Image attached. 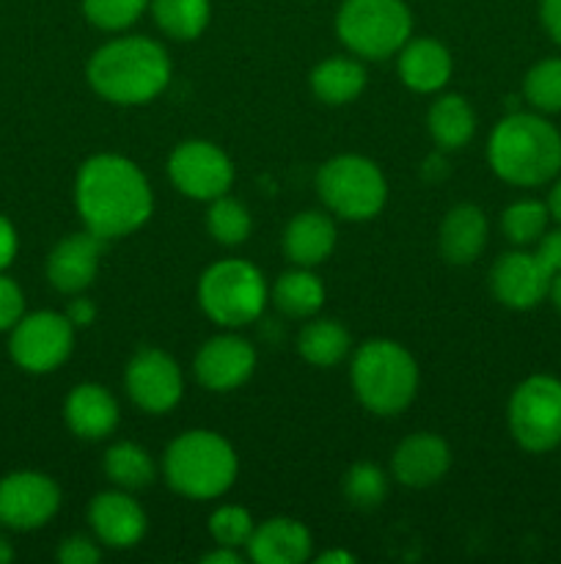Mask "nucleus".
<instances>
[{"instance_id":"obj_1","label":"nucleus","mask_w":561,"mask_h":564,"mask_svg":"<svg viewBox=\"0 0 561 564\" xmlns=\"http://www.w3.org/2000/svg\"><path fill=\"white\" fill-rule=\"evenodd\" d=\"M75 207L82 226L99 240H116L141 229L154 209L148 180L121 154H94L75 180Z\"/></svg>"},{"instance_id":"obj_2","label":"nucleus","mask_w":561,"mask_h":564,"mask_svg":"<svg viewBox=\"0 0 561 564\" xmlns=\"http://www.w3.org/2000/svg\"><path fill=\"white\" fill-rule=\"evenodd\" d=\"M86 77L94 91L113 105H146L170 83V58L148 36H121L88 58Z\"/></svg>"},{"instance_id":"obj_3","label":"nucleus","mask_w":561,"mask_h":564,"mask_svg":"<svg viewBox=\"0 0 561 564\" xmlns=\"http://www.w3.org/2000/svg\"><path fill=\"white\" fill-rule=\"evenodd\" d=\"M487 160L509 185H548L561 174V132L539 113H509L490 132Z\"/></svg>"},{"instance_id":"obj_4","label":"nucleus","mask_w":561,"mask_h":564,"mask_svg":"<svg viewBox=\"0 0 561 564\" xmlns=\"http://www.w3.org/2000/svg\"><path fill=\"white\" fill-rule=\"evenodd\" d=\"M240 463L223 435L212 430H187L168 444L163 455V477L170 490L187 499H218L234 485Z\"/></svg>"},{"instance_id":"obj_5","label":"nucleus","mask_w":561,"mask_h":564,"mask_svg":"<svg viewBox=\"0 0 561 564\" xmlns=\"http://www.w3.org/2000/svg\"><path fill=\"white\" fill-rule=\"evenodd\" d=\"M350 372L355 397L374 416H396L416 400L418 364L399 341H363Z\"/></svg>"},{"instance_id":"obj_6","label":"nucleus","mask_w":561,"mask_h":564,"mask_svg":"<svg viewBox=\"0 0 561 564\" xmlns=\"http://www.w3.org/2000/svg\"><path fill=\"white\" fill-rule=\"evenodd\" d=\"M267 284L256 264L245 259H220L198 281V303L212 323L242 328L258 319L267 306Z\"/></svg>"},{"instance_id":"obj_7","label":"nucleus","mask_w":561,"mask_h":564,"mask_svg":"<svg viewBox=\"0 0 561 564\" xmlns=\"http://www.w3.org/2000/svg\"><path fill=\"white\" fill-rule=\"evenodd\" d=\"M336 33L350 53L383 61L399 53L413 33V14L402 0H344Z\"/></svg>"},{"instance_id":"obj_8","label":"nucleus","mask_w":561,"mask_h":564,"mask_svg":"<svg viewBox=\"0 0 561 564\" xmlns=\"http://www.w3.org/2000/svg\"><path fill=\"white\" fill-rule=\"evenodd\" d=\"M317 193L339 218L372 220L388 202V182L369 158L339 154L317 171Z\"/></svg>"},{"instance_id":"obj_9","label":"nucleus","mask_w":561,"mask_h":564,"mask_svg":"<svg viewBox=\"0 0 561 564\" xmlns=\"http://www.w3.org/2000/svg\"><path fill=\"white\" fill-rule=\"evenodd\" d=\"M509 433L520 449L544 455L561 444V380L531 375L509 397Z\"/></svg>"},{"instance_id":"obj_10","label":"nucleus","mask_w":561,"mask_h":564,"mask_svg":"<svg viewBox=\"0 0 561 564\" xmlns=\"http://www.w3.org/2000/svg\"><path fill=\"white\" fill-rule=\"evenodd\" d=\"M75 347V325L66 314L33 312L11 328L9 356L31 375L55 372Z\"/></svg>"},{"instance_id":"obj_11","label":"nucleus","mask_w":561,"mask_h":564,"mask_svg":"<svg viewBox=\"0 0 561 564\" xmlns=\"http://www.w3.org/2000/svg\"><path fill=\"white\" fill-rule=\"evenodd\" d=\"M168 176L176 191L196 202H215L226 196L234 182L229 154L209 141H185L170 152Z\"/></svg>"},{"instance_id":"obj_12","label":"nucleus","mask_w":561,"mask_h":564,"mask_svg":"<svg viewBox=\"0 0 561 564\" xmlns=\"http://www.w3.org/2000/svg\"><path fill=\"white\" fill-rule=\"evenodd\" d=\"M61 510V488L42 471H11L0 479V527L33 532Z\"/></svg>"},{"instance_id":"obj_13","label":"nucleus","mask_w":561,"mask_h":564,"mask_svg":"<svg viewBox=\"0 0 561 564\" xmlns=\"http://www.w3.org/2000/svg\"><path fill=\"white\" fill-rule=\"evenodd\" d=\"M124 386L130 400L154 416L174 411L185 391L179 364L160 347H143L130 358Z\"/></svg>"},{"instance_id":"obj_14","label":"nucleus","mask_w":561,"mask_h":564,"mask_svg":"<svg viewBox=\"0 0 561 564\" xmlns=\"http://www.w3.org/2000/svg\"><path fill=\"white\" fill-rule=\"evenodd\" d=\"M550 279L553 275L542 268L537 253L509 251L490 270V290L506 308L528 312L548 297Z\"/></svg>"},{"instance_id":"obj_15","label":"nucleus","mask_w":561,"mask_h":564,"mask_svg":"<svg viewBox=\"0 0 561 564\" xmlns=\"http://www.w3.org/2000/svg\"><path fill=\"white\" fill-rule=\"evenodd\" d=\"M256 369V350L242 336H212L201 345L196 356V378L204 389L226 391L240 389Z\"/></svg>"},{"instance_id":"obj_16","label":"nucleus","mask_w":561,"mask_h":564,"mask_svg":"<svg viewBox=\"0 0 561 564\" xmlns=\"http://www.w3.org/2000/svg\"><path fill=\"white\" fill-rule=\"evenodd\" d=\"M88 523L99 543L116 551L135 549L148 529L143 507L124 490H105L94 496L88 505Z\"/></svg>"},{"instance_id":"obj_17","label":"nucleus","mask_w":561,"mask_h":564,"mask_svg":"<svg viewBox=\"0 0 561 564\" xmlns=\"http://www.w3.org/2000/svg\"><path fill=\"white\" fill-rule=\"evenodd\" d=\"M99 253H102V240L88 229L55 242L47 257V279L53 290L64 295H80L82 290H88L97 279Z\"/></svg>"},{"instance_id":"obj_18","label":"nucleus","mask_w":561,"mask_h":564,"mask_svg":"<svg viewBox=\"0 0 561 564\" xmlns=\"http://www.w3.org/2000/svg\"><path fill=\"white\" fill-rule=\"evenodd\" d=\"M451 466V452L440 435L435 433H413L396 446L394 468L396 482L405 488H429V485L440 482Z\"/></svg>"},{"instance_id":"obj_19","label":"nucleus","mask_w":561,"mask_h":564,"mask_svg":"<svg viewBox=\"0 0 561 564\" xmlns=\"http://www.w3.org/2000/svg\"><path fill=\"white\" fill-rule=\"evenodd\" d=\"M64 419L77 438L102 441L119 424V402L105 386L80 383L66 397Z\"/></svg>"},{"instance_id":"obj_20","label":"nucleus","mask_w":561,"mask_h":564,"mask_svg":"<svg viewBox=\"0 0 561 564\" xmlns=\"http://www.w3.org/2000/svg\"><path fill=\"white\" fill-rule=\"evenodd\" d=\"M311 532L295 518H270L253 529L248 556L256 564H300L311 556Z\"/></svg>"},{"instance_id":"obj_21","label":"nucleus","mask_w":561,"mask_h":564,"mask_svg":"<svg viewBox=\"0 0 561 564\" xmlns=\"http://www.w3.org/2000/svg\"><path fill=\"white\" fill-rule=\"evenodd\" d=\"M440 253L449 264H471L487 246V218L476 204H457L446 213L438 235Z\"/></svg>"},{"instance_id":"obj_22","label":"nucleus","mask_w":561,"mask_h":564,"mask_svg":"<svg viewBox=\"0 0 561 564\" xmlns=\"http://www.w3.org/2000/svg\"><path fill=\"white\" fill-rule=\"evenodd\" d=\"M451 53L435 39H407L399 50V77L410 91L435 94L449 83Z\"/></svg>"},{"instance_id":"obj_23","label":"nucleus","mask_w":561,"mask_h":564,"mask_svg":"<svg viewBox=\"0 0 561 564\" xmlns=\"http://www.w3.org/2000/svg\"><path fill=\"white\" fill-rule=\"evenodd\" d=\"M336 248V226L324 213L308 209L295 215L284 231V251L297 268L322 264Z\"/></svg>"},{"instance_id":"obj_24","label":"nucleus","mask_w":561,"mask_h":564,"mask_svg":"<svg viewBox=\"0 0 561 564\" xmlns=\"http://www.w3.org/2000/svg\"><path fill=\"white\" fill-rule=\"evenodd\" d=\"M427 130L440 149H462L476 132V113L460 94H446L435 99L427 113Z\"/></svg>"},{"instance_id":"obj_25","label":"nucleus","mask_w":561,"mask_h":564,"mask_svg":"<svg viewBox=\"0 0 561 564\" xmlns=\"http://www.w3.org/2000/svg\"><path fill=\"white\" fill-rule=\"evenodd\" d=\"M366 88V69L352 58H336L322 61L317 69L311 72V91L319 102L324 105H346Z\"/></svg>"},{"instance_id":"obj_26","label":"nucleus","mask_w":561,"mask_h":564,"mask_svg":"<svg viewBox=\"0 0 561 564\" xmlns=\"http://www.w3.org/2000/svg\"><path fill=\"white\" fill-rule=\"evenodd\" d=\"M273 303L286 317H314L324 303V286L308 268H295L275 281Z\"/></svg>"},{"instance_id":"obj_27","label":"nucleus","mask_w":561,"mask_h":564,"mask_svg":"<svg viewBox=\"0 0 561 564\" xmlns=\"http://www.w3.org/2000/svg\"><path fill=\"white\" fill-rule=\"evenodd\" d=\"M350 347V334L336 319H314L297 336V352L314 367H336V364L344 361Z\"/></svg>"},{"instance_id":"obj_28","label":"nucleus","mask_w":561,"mask_h":564,"mask_svg":"<svg viewBox=\"0 0 561 564\" xmlns=\"http://www.w3.org/2000/svg\"><path fill=\"white\" fill-rule=\"evenodd\" d=\"M148 6H152L160 31L176 42H190L201 36L212 14L209 0H148Z\"/></svg>"},{"instance_id":"obj_29","label":"nucleus","mask_w":561,"mask_h":564,"mask_svg":"<svg viewBox=\"0 0 561 564\" xmlns=\"http://www.w3.org/2000/svg\"><path fill=\"white\" fill-rule=\"evenodd\" d=\"M105 474L121 490H141L154 482V463L143 446L132 441H121L105 452Z\"/></svg>"},{"instance_id":"obj_30","label":"nucleus","mask_w":561,"mask_h":564,"mask_svg":"<svg viewBox=\"0 0 561 564\" xmlns=\"http://www.w3.org/2000/svg\"><path fill=\"white\" fill-rule=\"evenodd\" d=\"M253 220L242 202L229 196H220L207 209V231L220 246H242L251 237Z\"/></svg>"},{"instance_id":"obj_31","label":"nucleus","mask_w":561,"mask_h":564,"mask_svg":"<svg viewBox=\"0 0 561 564\" xmlns=\"http://www.w3.org/2000/svg\"><path fill=\"white\" fill-rule=\"evenodd\" d=\"M550 209L544 202L537 198H520V202L509 204L501 215V229H504L506 240L515 246H531L539 237L548 231Z\"/></svg>"},{"instance_id":"obj_32","label":"nucleus","mask_w":561,"mask_h":564,"mask_svg":"<svg viewBox=\"0 0 561 564\" xmlns=\"http://www.w3.org/2000/svg\"><path fill=\"white\" fill-rule=\"evenodd\" d=\"M522 97L539 113H561V58H542L526 72Z\"/></svg>"},{"instance_id":"obj_33","label":"nucleus","mask_w":561,"mask_h":564,"mask_svg":"<svg viewBox=\"0 0 561 564\" xmlns=\"http://www.w3.org/2000/svg\"><path fill=\"white\" fill-rule=\"evenodd\" d=\"M344 496L352 507L361 510H374L388 496V477L374 463H355L344 474Z\"/></svg>"},{"instance_id":"obj_34","label":"nucleus","mask_w":561,"mask_h":564,"mask_svg":"<svg viewBox=\"0 0 561 564\" xmlns=\"http://www.w3.org/2000/svg\"><path fill=\"white\" fill-rule=\"evenodd\" d=\"M148 0H82V14L102 31H124L146 11Z\"/></svg>"},{"instance_id":"obj_35","label":"nucleus","mask_w":561,"mask_h":564,"mask_svg":"<svg viewBox=\"0 0 561 564\" xmlns=\"http://www.w3.org/2000/svg\"><path fill=\"white\" fill-rule=\"evenodd\" d=\"M253 529H256V523H253L251 512L242 510V507L237 505L220 507V510H215L212 518H209V534H212L215 543L226 545V549L248 545Z\"/></svg>"},{"instance_id":"obj_36","label":"nucleus","mask_w":561,"mask_h":564,"mask_svg":"<svg viewBox=\"0 0 561 564\" xmlns=\"http://www.w3.org/2000/svg\"><path fill=\"white\" fill-rule=\"evenodd\" d=\"M25 317V295L20 284L0 273V330H11Z\"/></svg>"},{"instance_id":"obj_37","label":"nucleus","mask_w":561,"mask_h":564,"mask_svg":"<svg viewBox=\"0 0 561 564\" xmlns=\"http://www.w3.org/2000/svg\"><path fill=\"white\" fill-rule=\"evenodd\" d=\"M55 556L64 564H97L102 551L97 549L94 540L82 538V534H72V538H66L64 543L58 545V554Z\"/></svg>"},{"instance_id":"obj_38","label":"nucleus","mask_w":561,"mask_h":564,"mask_svg":"<svg viewBox=\"0 0 561 564\" xmlns=\"http://www.w3.org/2000/svg\"><path fill=\"white\" fill-rule=\"evenodd\" d=\"M534 253H537V259L550 275L561 273V229L544 231L537 240V251Z\"/></svg>"},{"instance_id":"obj_39","label":"nucleus","mask_w":561,"mask_h":564,"mask_svg":"<svg viewBox=\"0 0 561 564\" xmlns=\"http://www.w3.org/2000/svg\"><path fill=\"white\" fill-rule=\"evenodd\" d=\"M16 248H20V237H16L14 224L6 215H0V273L14 262Z\"/></svg>"},{"instance_id":"obj_40","label":"nucleus","mask_w":561,"mask_h":564,"mask_svg":"<svg viewBox=\"0 0 561 564\" xmlns=\"http://www.w3.org/2000/svg\"><path fill=\"white\" fill-rule=\"evenodd\" d=\"M539 20L544 33L561 47V0H539Z\"/></svg>"},{"instance_id":"obj_41","label":"nucleus","mask_w":561,"mask_h":564,"mask_svg":"<svg viewBox=\"0 0 561 564\" xmlns=\"http://www.w3.org/2000/svg\"><path fill=\"white\" fill-rule=\"evenodd\" d=\"M66 317H69V323L75 325V328H88V325L97 319V306H94L88 297H77V301H72L69 308H66Z\"/></svg>"},{"instance_id":"obj_42","label":"nucleus","mask_w":561,"mask_h":564,"mask_svg":"<svg viewBox=\"0 0 561 564\" xmlns=\"http://www.w3.org/2000/svg\"><path fill=\"white\" fill-rule=\"evenodd\" d=\"M201 564H242V556L237 554V549H226V545H218V549L201 556Z\"/></svg>"},{"instance_id":"obj_43","label":"nucleus","mask_w":561,"mask_h":564,"mask_svg":"<svg viewBox=\"0 0 561 564\" xmlns=\"http://www.w3.org/2000/svg\"><path fill=\"white\" fill-rule=\"evenodd\" d=\"M548 209H550V218L561 226V180L550 187V196H548Z\"/></svg>"},{"instance_id":"obj_44","label":"nucleus","mask_w":561,"mask_h":564,"mask_svg":"<svg viewBox=\"0 0 561 564\" xmlns=\"http://www.w3.org/2000/svg\"><path fill=\"white\" fill-rule=\"evenodd\" d=\"M319 564H352L355 562V556L350 554V551H324L322 556H317Z\"/></svg>"},{"instance_id":"obj_45","label":"nucleus","mask_w":561,"mask_h":564,"mask_svg":"<svg viewBox=\"0 0 561 564\" xmlns=\"http://www.w3.org/2000/svg\"><path fill=\"white\" fill-rule=\"evenodd\" d=\"M548 301L553 303L556 312L561 314V273H556L553 279H550V286H548Z\"/></svg>"},{"instance_id":"obj_46","label":"nucleus","mask_w":561,"mask_h":564,"mask_svg":"<svg viewBox=\"0 0 561 564\" xmlns=\"http://www.w3.org/2000/svg\"><path fill=\"white\" fill-rule=\"evenodd\" d=\"M11 560H14V549H11V543L6 534H0V564H9Z\"/></svg>"}]
</instances>
